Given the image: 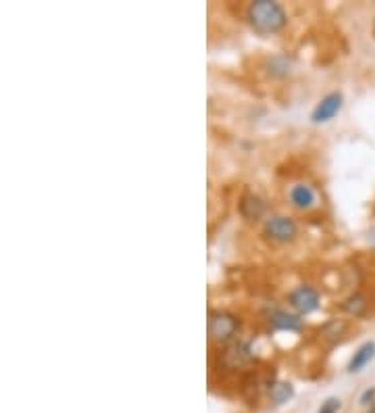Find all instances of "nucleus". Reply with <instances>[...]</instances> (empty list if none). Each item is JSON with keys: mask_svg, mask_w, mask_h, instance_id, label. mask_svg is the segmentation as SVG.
I'll return each mask as SVG.
<instances>
[{"mask_svg": "<svg viewBox=\"0 0 375 413\" xmlns=\"http://www.w3.org/2000/svg\"><path fill=\"white\" fill-rule=\"evenodd\" d=\"M342 107H344V94L338 90L329 92V94H326V96L315 104V109L311 111V121H313L315 126L328 124V121H331V119L342 111Z\"/></svg>", "mask_w": 375, "mask_h": 413, "instance_id": "nucleus-7", "label": "nucleus"}, {"mask_svg": "<svg viewBox=\"0 0 375 413\" xmlns=\"http://www.w3.org/2000/svg\"><path fill=\"white\" fill-rule=\"evenodd\" d=\"M238 211H240V217L248 224H257L265 217L267 213V203L254 194V192H244L240 196V203H238Z\"/></svg>", "mask_w": 375, "mask_h": 413, "instance_id": "nucleus-8", "label": "nucleus"}, {"mask_svg": "<svg viewBox=\"0 0 375 413\" xmlns=\"http://www.w3.org/2000/svg\"><path fill=\"white\" fill-rule=\"evenodd\" d=\"M265 69H267V73H269L271 78L283 80V78H288V76L292 73L294 61H292V56H288V54H273V56H269V59L265 61Z\"/></svg>", "mask_w": 375, "mask_h": 413, "instance_id": "nucleus-11", "label": "nucleus"}, {"mask_svg": "<svg viewBox=\"0 0 375 413\" xmlns=\"http://www.w3.org/2000/svg\"><path fill=\"white\" fill-rule=\"evenodd\" d=\"M363 407H371L375 403V388H367L363 395H361V401H359Z\"/></svg>", "mask_w": 375, "mask_h": 413, "instance_id": "nucleus-16", "label": "nucleus"}, {"mask_svg": "<svg viewBox=\"0 0 375 413\" xmlns=\"http://www.w3.org/2000/svg\"><path fill=\"white\" fill-rule=\"evenodd\" d=\"M288 203L296 211H313L319 205V196L315 186L309 182H294L288 188Z\"/></svg>", "mask_w": 375, "mask_h": 413, "instance_id": "nucleus-6", "label": "nucleus"}, {"mask_svg": "<svg viewBox=\"0 0 375 413\" xmlns=\"http://www.w3.org/2000/svg\"><path fill=\"white\" fill-rule=\"evenodd\" d=\"M246 19L250 28L261 36H276L285 30L288 13L280 2L273 0H254L246 8Z\"/></svg>", "mask_w": 375, "mask_h": 413, "instance_id": "nucleus-1", "label": "nucleus"}, {"mask_svg": "<svg viewBox=\"0 0 375 413\" xmlns=\"http://www.w3.org/2000/svg\"><path fill=\"white\" fill-rule=\"evenodd\" d=\"M269 325L278 332H302L305 323L298 313H290L283 309H276L269 313Z\"/></svg>", "mask_w": 375, "mask_h": 413, "instance_id": "nucleus-9", "label": "nucleus"}, {"mask_svg": "<svg viewBox=\"0 0 375 413\" xmlns=\"http://www.w3.org/2000/svg\"><path fill=\"white\" fill-rule=\"evenodd\" d=\"M269 399L276 403V405H283L288 401L294 399V386L285 380H280V382H273L269 386Z\"/></svg>", "mask_w": 375, "mask_h": 413, "instance_id": "nucleus-13", "label": "nucleus"}, {"mask_svg": "<svg viewBox=\"0 0 375 413\" xmlns=\"http://www.w3.org/2000/svg\"><path fill=\"white\" fill-rule=\"evenodd\" d=\"M374 36H375V21H374Z\"/></svg>", "mask_w": 375, "mask_h": 413, "instance_id": "nucleus-17", "label": "nucleus"}, {"mask_svg": "<svg viewBox=\"0 0 375 413\" xmlns=\"http://www.w3.org/2000/svg\"><path fill=\"white\" fill-rule=\"evenodd\" d=\"M340 309H342L346 316L355 318V320L365 318L367 311H369V299H367L363 292H352L350 297H346V299L340 303Z\"/></svg>", "mask_w": 375, "mask_h": 413, "instance_id": "nucleus-10", "label": "nucleus"}, {"mask_svg": "<svg viewBox=\"0 0 375 413\" xmlns=\"http://www.w3.org/2000/svg\"><path fill=\"white\" fill-rule=\"evenodd\" d=\"M263 236L265 240H269L271 244H292L298 238V224L296 220H292L290 215H281L273 213L269 217H265L263 224Z\"/></svg>", "mask_w": 375, "mask_h": 413, "instance_id": "nucleus-3", "label": "nucleus"}, {"mask_svg": "<svg viewBox=\"0 0 375 413\" xmlns=\"http://www.w3.org/2000/svg\"><path fill=\"white\" fill-rule=\"evenodd\" d=\"M207 332H209L211 342L228 347L234 342L238 332H240V320L226 309H213V311H209Z\"/></svg>", "mask_w": 375, "mask_h": 413, "instance_id": "nucleus-2", "label": "nucleus"}, {"mask_svg": "<svg viewBox=\"0 0 375 413\" xmlns=\"http://www.w3.org/2000/svg\"><path fill=\"white\" fill-rule=\"evenodd\" d=\"M252 361H254V351L244 340H234L232 345L223 347V351L219 353V366L226 371H238L242 367L250 366Z\"/></svg>", "mask_w": 375, "mask_h": 413, "instance_id": "nucleus-5", "label": "nucleus"}, {"mask_svg": "<svg viewBox=\"0 0 375 413\" xmlns=\"http://www.w3.org/2000/svg\"><path fill=\"white\" fill-rule=\"evenodd\" d=\"M340 407H342V401L338 397H329V399H326L321 403V407L317 409V413H338Z\"/></svg>", "mask_w": 375, "mask_h": 413, "instance_id": "nucleus-15", "label": "nucleus"}, {"mask_svg": "<svg viewBox=\"0 0 375 413\" xmlns=\"http://www.w3.org/2000/svg\"><path fill=\"white\" fill-rule=\"evenodd\" d=\"M346 330H348V323H346L344 320H338V318L326 321V323L321 325V334H324V338H326V340H331V342H336L340 336H344V334H346Z\"/></svg>", "mask_w": 375, "mask_h": 413, "instance_id": "nucleus-14", "label": "nucleus"}, {"mask_svg": "<svg viewBox=\"0 0 375 413\" xmlns=\"http://www.w3.org/2000/svg\"><path fill=\"white\" fill-rule=\"evenodd\" d=\"M288 305L294 309V313L302 316H311L321 307V294L317 288L309 286V284H300L296 286L290 294H288Z\"/></svg>", "mask_w": 375, "mask_h": 413, "instance_id": "nucleus-4", "label": "nucleus"}, {"mask_svg": "<svg viewBox=\"0 0 375 413\" xmlns=\"http://www.w3.org/2000/svg\"><path fill=\"white\" fill-rule=\"evenodd\" d=\"M375 357V342H363L357 351H355V355L350 357V361H348V373H357V371H361L363 367L367 366L371 359Z\"/></svg>", "mask_w": 375, "mask_h": 413, "instance_id": "nucleus-12", "label": "nucleus"}]
</instances>
